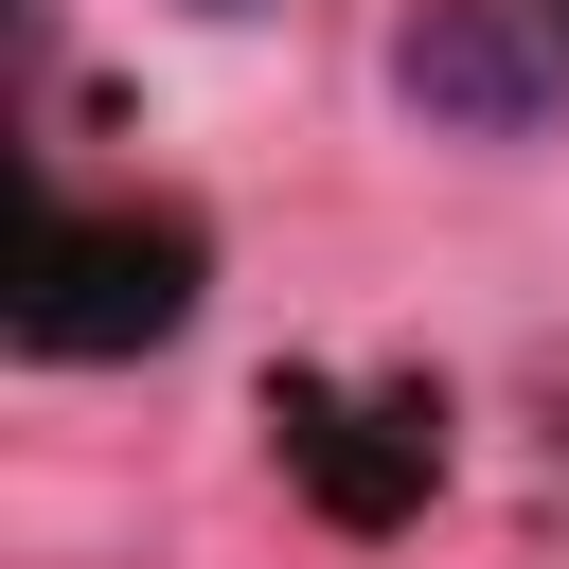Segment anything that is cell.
<instances>
[{"instance_id":"obj_2","label":"cell","mask_w":569,"mask_h":569,"mask_svg":"<svg viewBox=\"0 0 569 569\" xmlns=\"http://www.w3.org/2000/svg\"><path fill=\"white\" fill-rule=\"evenodd\" d=\"M213 18H267V0H213Z\"/></svg>"},{"instance_id":"obj_1","label":"cell","mask_w":569,"mask_h":569,"mask_svg":"<svg viewBox=\"0 0 569 569\" xmlns=\"http://www.w3.org/2000/svg\"><path fill=\"white\" fill-rule=\"evenodd\" d=\"M391 107H409L427 142H533V124L569 107V53H551L533 0H409V36H391Z\"/></svg>"}]
</instances>
